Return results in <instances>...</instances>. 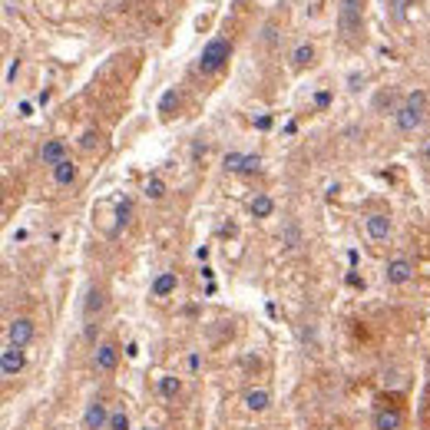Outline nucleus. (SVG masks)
<instances>
[{
  "label": "nucleus",
  "mask_w": 430,
  "mask_h": 430,
  "mask_svg": "<svg viewBox=\"0 0 430 430\" xmlns=\"http://www.w3.org/2000/svg\"><path fill=\"white\" fill-rule=\"evenodd\" d=\"M411 278H414V262H411V258H404V255L391 258V262H387V268H384V281H387L391 288L407 285Z\"/></svg>",
  "instance_id": "6e6552de"
},
{
  "label": "nucleus",
  "mask_w": 430,
  "mask_h": 430,
  "mask_svg": "<svg viewBox=\"0 0 430 430\" xmlns=\"http://www.w3.org/2000/svg\"><path fill=\"white\" fill-rule=\"evenodd\" d=\"M119 367V344L116 341H100L93 348V371L113 374Z\"/></svg>",
  "instance_id": "0eeeda50"
},
{
  "label": "nucleus",
  "mask_w": 430,
  "mask_h": 430,
  "mask_svg": "<svg viewBox=\"0 0 430 430\" xmlns=\"http://www.w3.org/2000/svg\"><path fill=\"white\" fill-rule=\"evenodd\" d=\"M281 245H285V249H298V245H301V229H298L295 222H288L285 225V232H281Z\"/></svg>",
  "instance_id": "4be33fe9"
},
{
  "label": "nucleus",
  "mask_w": 430,
  "mask_h": 430,
  "mask_svg": "<svg viewBox=\"0 0 430 430\" xmlns=\"http://www.w3.org/2000/svg\"><path fill=\"white\" fill-rule=\"evenodd\" d=\"M156 391H159L163 401H176V397L182 394V381L176 377V374H163V377L156 381Z\"/></svg>",
  "instance_id": "f3484780"
},
{
  "label": "nucleus",
  "mask_w": 430,
  "mask_h": 430,
  "mask_svg": "<svg viewBox=\"0 0 430 430\" xmlns=\"http://www.w3.org/2000/svg\"><path fill=\"white\" fill-rule=\"evenodd\" d=\"M391 116H394V129H397V133L414 136L424 126V119H427V93H424V90L407 93L401 100V106H397Z\"/></svg>",
  "instance_id": "f257e3e1"
},
{
  "label": "nucleus",
  "mask_w": 430,
  "mask_h": 430,
  "mask_svg": "<svg viewBox=\"0 0 430 430\" xmlns=\"http://www.w3.org/2000/svg\"><path fill=\"white\" fill-rule=\"evenodd\" d=\"M129 215H133V202L123 199L119 205H116V229H113V235H116L119 229H126V225H129Z\"/></svg>",
  "instance_id": "412c9836"
},
{
  "label": "nucleus",
  "mask_w": 430,
  "mask_h": 430,
  "mask_svg": "<svg viewBox=\"0 0 430 430\" xmlns=\"http://www.w3.org/2000/svg\"><path fill=\"white\" fill-rule=\"evenodd\" d=\"M146 430H153V427H146Z\"/></svg>",
  "instance_id": "cd10ccee"
},
{
  "label": "nucleus",
  "mask_w": 430,
  "mask_h": 430,
  "mask_svg": "<svg viewBox=\"0 0 430 430\" xmlns=\"http://www.w3.org/2000/svg\"><path fill=\"white\" fill-rule=\"evenodd\" d=\"M109 430H133V421H129V411L126 407H113V414H109Z\"/></svg>",
  "instance_id": "aec40b11"
},
{
  "label": "nucleus",
  "mask_w": 430,
  "mask_h": 430,
  "mask_svg": "<svg viewBox=\"0 0 430 430\" xmlns=\"http://www.w3.org/2000/svg\"><path fill=\"white\" fill-rule=\"evenodd\" d=\"M100 139H103V136H100V129H86V133L80 136V149H86V153H93L96 146H100Z\"/></svg>",
  "instance_id": "5701e85b"
},
{
  "label": "nucleus",
  "mask_w": 430,
  "mask_h": 430,
  "mask_svg": "<svg viewBox=\"0 0 430 430\" xmlns=\"http://www.w3.org/2000/svg\"><path fill=\"white\" fill-rule=\"evenodd\" d=\"M222 166H225V172H258L262 159H258V156H249V153H229L222 159Z\"/></svg>",
  "instance_id": "f8f14e48"
},
{
  "label": "nucleus",
  "mask_w": 430,
  "mask_h": 430,
  "mask_svg": "<svg viewBox=\"0 0 430 430\" xmlns=\"http://www.w3.org/2000/svg\"><path fill=\"white\" fill-rule=\"evenodd\" d=\"M202 367V354H189V371H199Z\"/></svg>",
  "instance_id": "393cba45"
},
{
  "label": "nucleus",
  "mask_w": 430,
  "mask_h": 430,
  "mask_svg": "<svg viewBox=\"0 0 430 430\" xmlns=\"http://www.w3.org/2000/svg\"><path fill=\"white\" fill-rule=\"evenodd\" d=\"M364 229H367V239H371V242H387L394 222H391L387 212H371V215L364 219Z\"/></svg>",
  "instance_id": "9d476101"
},
{
  "label": "nucleus",
  "mask_w": 430,
  "mask_h": 430,
  "mask_svg": "<svg viewBox=\"0 0 430 430\" xmlns=\"http://www.w3.org/2000/svg\"><path fill=\"white\" fill-rule=\"evenodd\" d=\"M146 195H149V199H163V195H166V182L159 179V176H153V179L146 182Z\"/></svg>",
  "instance_id": "b1692460"
},
{
  "label": "nucleus",
  "mask_w": 430,
  "mask_h": 430,
  "mask_svg": "<svg viewBox=\"0 0 430 430\" xmlns=\"http://www.w3.org/2000/svg\"><path fill=\"white\" fill-rule=\"evenodd\" d=\"M23 367H27V351L17 348V344H7V348L0 351V374L10 381V377H17Z\"/></svg>",
  "instance_id": "1a4fd4ad"
},
{
  "label": "nucleus",
  "mask_w": 430,
  "mask_h": 430,
  "mask_svg": "<svg viewBox=\"0 0 430 430\" xmlns=\"http://www.w3.org/2000/svg\"><path fill=\"white\" fill-rule=\"evenodd\" d=\"M103 311H106V288H100V285H90L86 288V295H83V321H86V338H93V331H96V321L103 318Z\"/></svg>",
  "instance_id": "20e7f679"
},
{
  "label": "nucleus",
  "mask_w": 430,
  "mask_h": 430,
  "mask_svg": "<svg viewBox=\"0 0 430 430\" xmlns=\"http://www.w3.org/2000/svg\"><path fill=\"white\" fill-rule=\"evenodd\" d=\"M176 288H179V275H176V272H159V275L153 278L149 291H153V298H169Z\"/></svg>",
  "instance_id": "dca6fc26"
},
{
  "label": "nucleus",
  "mask_w": 430,
  "mask_h": 430,
  "mask_svg": "<svg viewBox=\"0 0 430 430\" xmlns=\"http://www.w3.org/2000/svg\"><path fill=\"white\" fill-rule=\"evenodd\" d=\"M249 212H252V215H255V219H268V215H272V212H275V202L268 199L265 192H258L255 199L249 202Z\"/></svg>",
  "instance_id": "a211bd4d"
},
{
  "label": "nucleus",
  "mask_w": 430,
  "mask_h": 430,
  "mask_svg": "<svg viewBox=\"0 0 430 430\" xmlns=\"http://www.w3.org/2000/svg\"><path fill=\"white\" fill-rule=\"evenodd\" d=\"M364 23V0H338V30L344 40H358Z\"/></svg>",
  "instance_id": "7ed1b4c3"
},
{
  "label": "nucleus",
  "mask_w": 430,
  "mask_h": 430,
  "mask_svg": "<svg viewBox=\"0 0 430 430\" xmlns=\"http://www.w3.org/2000/svg\"><path fill=\"white\" fill-rule=\"evenodd\" d=\"M311 60H315V47H311V43H298L295 53H291V67L295 70L311 67Z\"/></svg>",
  "instance_id": "6ab92c4d"
},
{
  "label": "nucleus",
  "mask_w": 430,
  "mask_h": 430,
  "mask_svg": "<svg viewBox=\"0 0 430 430\" xmlns=\"http://www.w3.org/2000/svg\"><path fill=\"white\" fill-rule=\"evenodd\" d=\"M50 172H53V182H57L60 189H70V186H77V179H80V169L73 159H63V163L53 166Z\"/></svg>",
  "instance_id": "2eb2a0df"
},
{
  "label": "nucleus",
  "mask_w": 430,
  "mask_h": 430,
  "mask_svg": "<svg viewBox=\"0 0 430 430\" xmlns=\"http://www.w3.org/2000/svg\"><path fill=\"white\" fill-rule=\"evenodd\" d=\"M33 338H37V325H33V318L20 315V318H10V321H7V344L27 348Z\"/></svg>",
  "instance_id": "423d86ee"
},
{
  "label": "nucleus",
  "mask_w": 430,
  "mask_h": 430,
  "mask_svg": "<svg viewBox=\"0 0 430 430\" xmlns=\"http://www.w3.org/2000/svg\"><path fill=\"white\" fill-rule=\"evenodd\" d=\"M321 430H338V427H321Z\"/></svg>",
  "instance_id": "bb28decb"
},
{
  "label": "nucleus",
  "mask_w": 430,
  "mask_h": 430,
  "mask_svg": "<svg viewBox=\"0 0 430 430\" xmlns=\"http://www.w3.org/2000/svg\"><path fill=\"white\" fill-rule=\"evenodd\" d=\"M242 407L249 414H265L268 407H272V391L262 387V384H258V387H249V391L242 394Z\"/></svg>",
  "instance_id": "9b49d317"
},
{
  "label": "nucleus",
  "mask_w": 430,
  "mask_h": 430,
  "mask_svg": "<svg viewBox=\"0 0 430 430\" xmlns=\"http://www.w3.org/2000/svg\"><path fill=\"white\" fill-rule=\"evenodd\" d=\"M63 159H67V143H63V139H47V143L40 146V163L43 166L53 169V166H60Z\"/></svg>",
  "instance_id": "4468645a"
},
{
  "label": "nucleus",
  "mask_w": 430,
  "mask_h": 430,
  "mask_svg": "<svg viewBox=\"0 0 430 430\" xmlns=\"http://www.w3.org/2000/svg\"><path fill=\"white\" fill-rule=\"evenodd\" d=\"M374 430H401L404 427V414L397 407H377L374 411Z\"/></svg>",
  "instance_id": "ddd939ff"
},
{
  "label": "nucleus",
  "mask_w": 430,
  "mask_h": 430,
  "mask_svg": "<svg viewBox=\"0 0 430 430\" xmlns=\"http://www.w3.org/2000/svg\"><path fill=\"white\" fill-rule=\"evenodd\" d=\"M109 414H113L109 401H106L103 394H93L83 411V427L86 430H109Z\"/></svg>",
  "instance_id": "39448f33"
},
{
  "label": "nucleus",
  "mask_w": 430,
  "mask_h": 430,
  "mask_svg": "<svg viewBox=\"0 0 430 430\" xmlns=\"http://www.w3.org/2000/svg\"><path fill=\"white\" fill-rule=\"evenodd\" d=\"M421 159L430 166V139H427V143H424V149H421Z\"/></svg>",
  "instance_id": "a878e982"
},
{
  "label": "nucleus",
  "mask_w": 430,
  "mask_h": 430,
  "mask_svg": "<svg viewBox=\"0 0 430 430\" xmlns=\"http://www.w3.org/2000/svg\"><path fill=\"white\" fill-rule=\"evenodd\" d=\"M232 57V43L225 37H215L202 47V57H199V73L202 77H215Z\"/></svg>",
  "instance_id": "f03ea898"
}]
</instances>
